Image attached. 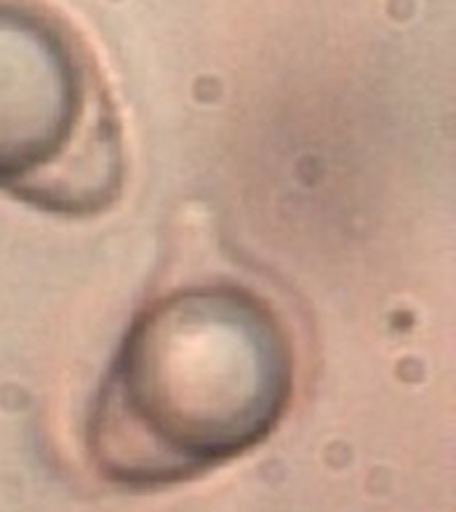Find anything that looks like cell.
Here are the masks:
<instances>
[{
  "label": "cell",
  "mask_w": 456,
  "mask_h": 512,
  "mask_svg": "<svg viewBox=\"0 0 456 512\" xmlns=\"http://www.w3.org/2000/svg\"><path fill=\"white\" fill-rule=\"evenodd\" d=\"M294 390L283 320L238 283L184 286L123 336L88 416L96 470L128 488L195 478L259 446Z\"/></svg>",
  "instance_id": "cell-1"
},
{
  "label": "cell",
  "mask_w": 456,
  "mask_h": 512,
  "mask_svg": "<svg viewBox=\"0 0 456 512\" xmlns=\"http://www.w3.org/2000/svg\"><path fill=\"white\" fill-rule=\"evenodd\" d=\"M126 176L118 110L51 16L0 0V192L46 214L94 216Z\"/></svg>",
  "instance_id": "cell-2"
}]
</instances>
